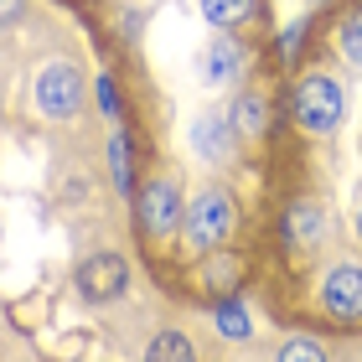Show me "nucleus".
<instances>
[{"label": "nucleus", "instance_id": "9d476101", "mask_svg": "<svg viewBox=\"0 0 362 362\" xmlns=\"http://www.w3.org/2000/svg\"><path fill=\"white\" fill-rule=\"evenodd\" d=\"M285 243H290V249H295V243H300V249H316V243H321V207L316 202H295L285 212Z\"/></svg>", "mask_w": 362, "mask_h": 362}, {"label": "nucleus", "instance_id": "7ed1b4c3", "mask_svg": "<svg viewBox=\"0 0 362 362\" xmlns=\"http://www.w3.org/2000/svg\"><path fill=\"white\" fill-rule=\"evenodd\" d=\"M73 285H78V295H83L88 305H109V300H119V295H124L129 264H124L119 254H88L83 264H78Z\"/></svg>", "mask_w": 362, "mask_h": 362}, {"label": "nucleus", "instance_id": "aec40b11", "mask_svg": "<svg viewBox=\"0 0 362 362\" xmlns=\"http://www.w3.org/2000/svg\"><path fill=\"white\" fill-rule=\"evenodd\" d=\"M357 238H362V212H357Z\"/></svg>", "mask_w": 362, "mask_h": 362}, {"label": "nucleus", "instance_id": "39448f33", "mask_svg": "<svg viewBox=\"0 0 362 362\" xmlns=\"http://www.w3.org/2000/svg\"><path fill=\"white\" fill-rule=\"evenodd\" d=\"M140 223H145V233H151V238H171L181 228V187H176V176L145 181V192H140Z\"/></svg>", "mask_w": 362, "mask_h": 362}, {"label": "nucleus", "instance_id": "f3484780", "mask_svg": "<svg viewBox=\"0 0 362 362\" xmlns=\"http://www.w3.org/2000/svg\"><path fill=\"white\" fill-rule=\"evenodd\" d=\"M300 37H305V21H295L285 37H279V57H295V52H300Z\"/></svg>", "mask_w": 362, "mask_h": 362}, {"label": "nucleus", "instance_id": "20e7f679", "mask_svg": "<svg viewBox=\"0 0 362 362\" xmlns=\"http://www.w3.org/2000/svg\"><path fill=\"white\" fill-rule=\"evenodd\" d=\"M78 104H83V73L73 62H47L37 73V109L47 119H68Z\"/></svg>", "mask_w": 362, "mask_h": 362}, {"label": "nucleus", "instance_id": "dca6fc26", "mask_svg": "<svg viewBox=\"0 0 362 362\" xmlns=\"http://www.w3.org/2000/svg\"><path fill=\"white\" fill-rule=\"evenodd\" d=\"M279 357H285V362H295V357H305V362H321V357H326V347H321V341H310V337H290L285 347H279Z\"/></svg>", "mask_w": 362, "mask_h": 362}, {"label": "nucleus", "instance_id": "a211bd4d", "mask_svg": "<svg viewBox=\"0 0 362 362\" xmlns=\"http://www.w3.org/2000/svg\"><path fill=\"white\" fill-rule=\"evenodd\" d=\"M98 98H104L109 114H119V98H114V83H109V78H98Z\"/></svg>", "mask_w": 362, "mask_h": 362}, {"label": "nucleus", "instance_id": "f257e3e1", "mask_svg": "<svg viewBox=\"0 0 362 362\" xmlns=\"http://www.w3.org/2000/svg\"><path fill=\"white\" fill-rule=\"evenodd\" d=\"M341 114H347V98L332 73H305L300 88H295V119H300L305 135H337Z\"/></svg>", "mask_w": 362, "mask_h": 362}, {"label": "nucleus", "instance_id": "6ab92c4d", "mask_svg": "<svg viewBox=\"0 0 362 362\" xmlns=\"http://www.w3.org/2000/svg\"><path fill=\"white\" fill-rule=\"evenodd\" d=\"M0 16H21V0H0Z\"/></svg>", "mask_w": 362, "mask_h": 362}, {"label": "nucleus", "instance_id": "1a4fd4ad", "mask_svg": "<svg viewBox=\"0 0 362 362\" xmlns=\"http://www.w3.org/2000/svg\"><path fill=\"white\" fill-rule=\"evenodd\" d=\"M228 119H233V129H238L243 140H259L269 129V98L259 93V88H243L233 98V114H228Z\"/></svg>", "mask_w": 362, "mask_h": 362}, {"label": "nucleus", "instance_id": "423d86ee", "mask_svg": "<svg viewBox=\"0 0 362 362\" xmlns=\"http://www.w3.org/2000/svg\"><path fill=\"white\" fill-rule=\"evenodd\" d=\"M321 305L337 321H362V264H337L321 279Z\"/></svg>", "mask_w": 362, "mask_h": 362}, {"label": "nucleus", "instance_id": "f8f14e48", "mask_svg": "<svg viewBox=\"0 0 362 362\" xmlns=\"http://www.w3.org/2000/svg\"><path fill=\"white\" fill-rule=\"evenodd\" d=\"M218 332L228 341H243V337H249V305H243V300H223L218 305Z\"/></svg>", "mask_w": 362, "mask_h": 362}, {"label": "nucleus", "instance_id": "6e6552de", "mask_svg": "<svg viewBox=\"0 0 362 362\" xmlns=\"http://www.w3.org/2000/svg\"><path fill=\"white\" fill-rule=\"evenodd\" d=\"M192 151L202 160H228V151H233V124L223 119V114H207V119L192 124Z\"/></svg>", "mask_w": 362, "mask_h": 362}, {"label": "nucleus", "instance_id": "0eeeda50", "mask_svg": "<svg viewBox=\"0 0 362 362\" xmlns=\"http://www.w3.org/2000/svg\"><path fill=\"white\" fill-rule=\"evenodd\" d=\"M243 68V52H238V42L233 37H212V47L202 52V83L212 88H223V83H233Z\"/></svg>", "mask_w": 362, "mask_h": 362}, {"label": "nucleus", "instance_id": "2eb2a0df", "mask_svg": "<svg viewBox=\"0 0 362 362\" xmlns=\"http://www.w3.org/2000/svg\"><path fill=\"white\" fill-rule=\"evenodd\" d=\"M151 357H192V341L181 337V332H160L151 341Z\"/></svg>", "mask_w": 362, "mask_h": 362}, {"label": "nucleus", "instance_id": "4468645a", "mask_svg": "<svg viewBox=\"0 0 362 362\" xmlns=\"http://www.w3.org/2000/svg\"><path fill=\"white\" fill-rule=\"evenodd\" d=\"M109 171H114V187L129 192V181H135V160H129V140L124 135L109 140Z\"/></svg>", "mask_w": 362, "mask_h": 362}, {"label": "nucleus", "instance_id": "ddd939ff", "mask_svg": "<svg viewBox=\"0 0 362 362\" xmlns=\"http://www.w3.org/2000/svg\"><path fill=\"white\" fill-rule=\"evenodd\" d=\"M337 47H341V57H347L352 68H362V11H352L347 21L337 26Z\"/></svg>", "mask_w": 362, "mask_h": 362}, {"label": "nucleus", "instance_id": "f03ea898", "mask_svg": "<svg viewBox=\"0 0 362 362\" xmlns=\"http://www.w3.org/2000/svg\"><path fill=\"white\" fill-rule=\"evenodd\" d=\"M181 228H187V243H192V249H218V243L233 233V197H228L223 187L197 192L192 202H187Z\"/></svg>", "mask_w": 362, "mask_h": 362}, {"label": "nucleus", "instance_id": "9b49d317", "mask_svg": "<svg viewBox=\"0 0 362 362\" xmlns=\"http://www.w3.org/2000/svg\"><path fill=\"white\" fill-rule=\"evenodd\" d=\"M202 6V16L218 31H233V26H243V21H254V11H259V0H197Z\"/></svg>", "mask_w": 362, "mask_h": 362}]
</instances>
